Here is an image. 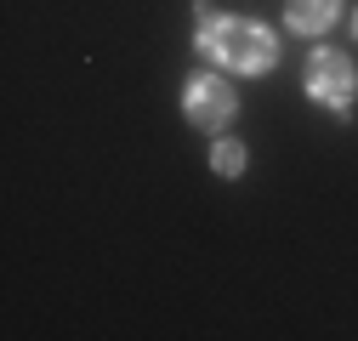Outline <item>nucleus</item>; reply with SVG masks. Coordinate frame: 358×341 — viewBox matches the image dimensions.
<instances>
[{"instance_id": "nucleus-2", "label": "nucleus", "mask_w": 358, "mask_h": 341, "mask_svg": "<svg viewBox=\"0 0 358 341\" xmlns=\"http://www.w3.org/2000/svg\"><path fill=\"white\" fill-rule=\"evenodd\" d=\"M301 85H307V97L313 103H324L330 114H352V97H358V68L347 52L336 46H319V52H307V68H301Z\"/></svg>"}, {"instance_id": "nucleus-1", "label": "nucleus", "mask_w": 358, "mask_h": 341, "mask_svg": "<svg viewBox=\"0 0 358 341\" xmlns=\"http://www.w3.org/2000/svg\"><path fill=\"white\" fill-rule=\"evenodd\" d=\"M194 46H199L205 57H216L222 68H234V74H267V68L279 63L273 29L245 23V17H216L210 0L194 6Z\"/></svg>"}, {"instance_id": "nucleus-6", "label": "nucleus", "mask_w": 358, "mask_h": 341, "mask_svg": "<svg viewBox=\"0 0 358 341\" xmlns=\"http://www.w3.org/2000/svg\"><path fill=\"white\" fill-rule=\"evenodd\" d=\"M352 29H358V12H352Z\"/></svg>"}, {"instance_id": "nucleus-5", "label": "nucleus", "mask_w": 358, "mask_h": 341, "mask_svg": "<svg viewBox=\"0 0 358 341\" xmlns=\"http://www.w3.org/2000/svg\"><path fill=\"white\" fill-rule=\"evenodd\" d=\"M210 170H216V177H245V143H239V137H216Z\"/></svg>"}, {"instance_id": "nucleus-4", "label": "nucleus", "mask_w": 358, "mask_h": 341, "mask_svg": "<svg viewBox=\"0 0 358 341\" xmlns=\"http://www.w3.org/2000/svg\"><path fill=\"white\" fill-rule=\"evenodd\" d=\"M341 17V0H285V29L296 34H324Z\"/></svg>"}, {"instance_id": "nucleus-3", "label": "nucleus", "mask_w": 358, "mask_h": 341, "mask_svg": "<svg viewBox=\"0 0 358 341\" xmlns=\"http://www.w3.org/2000/svg\"><path fill=\"white\" fill-rule=\"evenodd\" d=\"M182 108H188V119L199 131H228L234 114H239V97H234V85L222 74H194L188 92H182Z\"/></svg>"}]
</instances>
